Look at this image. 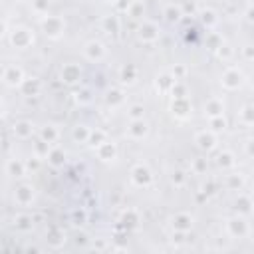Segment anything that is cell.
I'll list each match as a JSON object with an SVG mask.
<instances>
[{"label": "cell", "instance_id": "obj_1", "mask_svg": "<svg viewBox=\"0 0 254 254\" xmlns=\"http://www.w3.org/2000/svg\"><path fill=\"white\" fill-rule=\"evenodd\" d=\"M42 32L50 40H60L64 36V32H65V20L62 16H44Z\"/></svg>", "mask_w": 254, "mask_h": 254}, {"label": "cell", "instance_id": "obj_2", "mask_svg": "<svg viewBox=\"0 0 254 254\" xmlns=\"http://www.w3.org/2000/svg\"><path fill=\"white\" fill-rule=\"evenodd\" d=\"M226 234L230 238H246L250 234V224L246 216H234L226 220Z\"/></svg>", "mask_w": 254, "mask_h": 254}, {"label": "cell", "instance_id": "obj_3", "mask_svg": "<svg viewBox=\"0 0 254 254\" xmlns=\"http://www.w3.org/2000/svg\"><path fill=\"white\" fill-rule=\"evenodd\" d=\"M220 83H222V87H224L226 91H234V89H238V87L244 83V73H242L238 67L230 65V67L224 69V73H222V77H220Z\"/></svg>", "mask_w": 254, "mask_h": 254}, {"label": "cell", "instance_id": "obj_4", "mask_svg": "<svg viewBox=\"0 0 254 254\" xmlns=\"http://www.w3.org/2000/svg\"><path fill=\"white\" fill-rule=\"evenodd\" d=\"M10 44H12L14 48H18V50L30 48V46L34 44V34H32V30H28V28H24V26L14 28V30L10 32Z\"/></svg>", "mask_w": 254, "mask_h": 254}, {"label": "cell", "instance_id": "obj_5", "mask_svg": "<svg viewBox=\"0 0 254 254\" xmlns=\"http://www.w3.org/2000/svg\"><path fill=\"white\" fill-rule=\"evenodd\" d=\"M131 183H133L135 187H139V189L149 187V185L153 183V171H151L147 165L137 163V165L131 169Z\"/></svg>", "mask_w": 254, "mask_h": 254}, {"label": "cell", "instance_id": "obj_6", "mask_svg": "<svg viewBox=\"0 0 254 254\" xmlns=\"http://www.w3.org/2000/svg\"><path fill=\"white\" fill-rule=\"evenodd\" d=\"M194 143H196V147H198L200 151L210 153V151H214L216 145H218V133H214V131H210V129H202V131H198V133L194 135Z\"/></svg>", "mask_w": 254, "mask_h": 254}, {"label": "cell", "instance_id": "obj_7", "mask_svg": "<svg viewBox=\"0 0 254 254\" xmlns=\"http://www.w3.org/2000/svg\"><path fill=\"white\" fill-rule=\"evenodd\" d=\"M161 36V30H159V24L157 22H151V20H145L141 22V26L137 28V38L145 44H153L157 42Z\"/></svg>", "mask_w": 254, "mask_h": 254}, {"label": "cell", "instance_id": "obj_8", "mask_svg": "<svg viewBox=\"0 0 254 254\" xmlns=\"http://www.w3.org/2000/svg\"><path fill=\"white\" fill-rule=\"evenodd\" d=\"M14 200H16V204H20V206H30V204L36 200V189H34L32 185H28V183L18 185L16 190H14Z\"/></svg>", "mask_w": 254, "mask_h": 254}, {"label": "cell", "instance_id": "obj_9", "mask_svg": "<svg viewBox=\"0 0 254 254\" xmlns=\"http://www.w3.org/2000/svg\"><path fill=\"white\" fill-rule=\"evenodd\" d=\"M83 56H85V60L97 64V62H101V60L107 56V50H105V46H103L101 42L91 40V42H87V44L83 46Z\"/></svg>", "mask_w": 254, "mask_h": 254}, {"label": "cell", "instance_id": "obj_10", "mask_svg": "<svg viewBox=\"0 0 254 254\" xmlns=\"http://www.w3.org/2000/svg\"><path fill=\"white\" fill-rule=\"evenodd\" d=\"M60 77H62L64 83H67V85H75V83L81 79V67H79L77 64H73V62L64 64L62 69H60Z\"/></svg>", "mask_w": 254, "mask_h": 254}, {"label": "cell", "instance_id": "obj_11", "mask_svg": "<svg viewBox=\"0 0 254 254\" xmlns=\"http://www.w3.org/2000/svg\"><path fill=\"white\" fill-rule=\"evenodd\" d=\"M26 73L20 65H6V71H4V77L2 81L8 85V87H20V83L24 81Z\"/></svg>", "mask_w": 254, "mask_h": 254}, {"label": "cell", "instance_id": "obj_12", "mask_svg": "<svg viewBox=\"0 0 254 254\" xmlns=\"http://www.w3.org/2000/svg\"><path fill=\"white\" fill-rule=\"evenodd\" d=\"M127 133L133 141H143L149 135V123L145 119H131L129 127H127Z\"/></svg>", "mask_w": 254, "mask_h": 254}, {"label": "cell", "instance_id": "obj_13", "mask_svg": "<svg viewBox=\"0 0 254 254\" xmlns=\"http://www.w3.org/2000/svg\"><path fill=\"white\" fill-rule=\"evenodd\" d=\"M171 226L173 230H181V232H190V228L194 226V218L189 212H177L171 218Z\"/></svg>", "mask_w": 254, "mask_h": 254}, {"label": "cell", "instance_id": "obj_14", "mask_svg": "<svg viewBox=\"0 0 254 254\" xmlns=\"http://www.w3.org/2000/svg\"><path fill=\"white\" fill-rule=\"evenodd\" d=\"M95 151H97L99 161H103V163H111V161H115V159H117V153H119V151H117V145H115L113 141H109V139L103 141Z\"/></svg>", "mask_w": 254, "mask_h": 254}, {"label": "cell", "instance_id": "obj_15", "mask_svg": "<svg viewBox=\"0 0 254 254\" xmlns=\"http://www.w3.org/2000/svg\"><path fill=\"white\" fill-rule=\"evenodd\" d=\"M190 109H192V105H190V101H189L187 97H177V99L171 101V111H173V115L179 117V119L189 117V115H190Z\"/></svg>", "mask_w": 254, "mask_h": 254}, {"label": "cell", "instance_id": "obj_16", "mask_svg": "<svg viewBox=\"0 0 254 254\" xmlns=\"http://www.w3.org/2000/svg\"><path fill=\"white\" fill-rule=\"evenodd\" d=\"M202 109H204V115H206L208 119H210V117L224 115V101H222V97H208Z\"/></svg>", "mask_w": 254, "mask_h": 254}, {"label": "cell", "instance_id": "obj_17", "mask_svg": "<svg viewBox=\"0 0 254 254\" xmlns=\"http://www.w3.org/2000/svg\"><path fill=\"white\" fill-rule=\"evenodd\" d=\"M28 173V169H26V161H22V159H8V163H6V175H10V177H14V179H22L24 175Z\"/></svg>", "mask_w": 254, "mask_h": 254}, {"label": "cell", "instance_id": "obj_18", "mask_svg": "<svg viewBox=\"0 0 254 254\" xmlns=\"http://www.w3.org/2000/svg\"><path fill=\"white\" fill-rule=\"evenodd\" d=\"M101 28H103V32L105 34H109V36H117L119 32H121V22H119V16H103L101 18Z\"/></svg>", "mask_w": 254, "mask_h": 254}, {"label": "cell", "instance_id": "obj_19", "mask_svg": "<svg viewBox=\"0 0 254 254\" xmlns=\"http://www.w3.org/2000/svg\"><path fill=\"white\" fill-rule=\"evenodd\" d=\"M119 81L121 85H133L137 81V67L131 64H125L119 67Z\"/></svg>", "mask_w": 254, "mask_h": 254}, {"label": "cell", "instance_id": "obj_20", "mask_svg": "<svg viewBox=\"0 0 254 254\" xmlns=\"http://www.w3.org/2000/svg\"><path fill=\"white\" fill-rule=\"evenodd\" d=\"M12 131H14V135H16L18 139H30V137L34 135V131H36V129H34L32 121H26V119H22V121L14 123Z\"/></svg>", "mask_w": 254, "mask_h": 254}, {"label": "cell", "instance_id": "obj_21", "mask_svg": "<svg viewBox=\"0 0 254 254\" xmlns=\"http://www.w3.org/2000/svg\"><path fill=\"white\" fill-rule=\"evenodd\" d=\"M38 137L44 139V141H48L50 145H56L58 139H60V129H58V125H52V123L50 125H44V127H40Z\"/></svg>", "mask_w": 254, "mask_h": 254}, {"label": "cell", "instance_id": "obj_22", "mask_svg": "<svg viewBox=\"0 0 254 254\" xmlns=\"http://www.w3.org/2000/svg\"><path fill=\"white\" fill-rule=\"evenodd\" d=\"M48 163L54 167V169H60V167H64V163H65V151L62 149V147H58V145H54L52 149H50V153H48Z\"/></svg>", "mask_w": 254, "mask_h": 254}, {"label": "cell", "instance_id": "obj_23", "mask_svg": "<svg viewBox=\"0 0 254 254\" xmlns=\"http://www.w3.org/2000/svg\"><path fill=\"white\" fill-rule=\"evenodd\" d=\"M216 165H218L222 171L234 169V167H236V157H234V153H232V151H228V149L220 151V153L216 155Z\"/></svg>", "mask_w": 254, "mask_h": 254}, {"label": "cell", "instance_id": "obj_24", "mask_svg": "<svg viewBox=\"0 0 254 254\" xmlns=\"http://www.w3.org/2000/svg\"><path fill=\"white\" fill-rule=\"evenodd\" d=\"M40 87H42V83H40L38 77H24V81L20 83L18 89H20L24 95H38V93H40Z\"/></svg>", "mask_w": 254, "mask_h": 254}, {"label": "cell", "instance_id": "obj_25", "mask_svg": "<svg viewBox=\"0 0 254 254\" xmlns=\"http://www.w3.org/2000/svg\"><path fill=\"white\" fill-rule=\"evenodd\" d=\"M105 103H107L109 107H119V105H123V103H125V91L119 89V87L109 89L107 95H105Z\"/></svg>", "mask_w": 254, "mask_h": 254}, {"label": "cell", "instance_id": "obj_26", "mask_svg": "<svg viewBox=\"0 0 254 254\" xmlns=\"http://www.w3.org/2000/svg\"><path fill=\"white\" fill-rule=\"evenodd\" d=\"M198 18H200V22H202V26L204 28H214L216 24H218V14L212 10V8H204V10H200L198 12Z\"/></svg>", "mask_w": 254, "mask_h": 254}, {"label": "cell", "instance_id": "obj_27", "mask_svg": "<svg viewBox=\"0 0 254 254\" xmlns=\"http://www.w3.org/2000/svg\"><path fill=\"white\" fill-rule=\"evenodd\" d=\"M236 212L240 216H250L252 214V198L248 194H238V200H236Z\"/></svg>", "mask_w": 254, "mask_h": 254}, {"label": "cell", "instance_id": "obj_28", "mask_svg": "<svg viewBox=\"0 0 254 254\" xmlns=\"http://www.w3.org/2000/svg\"><path fill=\"white\" fill-rule=\"evenodd\" d=\"M54 145H50L48 141H44V139H36L34 141V145H32V151H34V157H38L40 161H44L46 157H48V153H50V149H52Z\"/></svg>", "mask_w": 254, "mask_h": 254}, {"label": "cell", "instance_id": "obj_29", "mask_svg": "<svg viewBox=\"0 0 254 254\" xmlns=\"http://www.w3.org/2000/svg\"><path fill=\"white\" fill-rule=\"evenodd\" d=\"M103 141H107V133H105L103 129H91L85 145H87V147H91V149H97Z\"/></svg>", "mask_w": 254, "mask_h": 254}, {"label": "cell", "instance_id": "obj_30", "mask_svg": "<svg viewBox=\"0 0 254 254\" xmlns=\"http://www.w3.org/2000/svg\"><path fill=\"white\" fill-rule=\"evenodd\" d=\"M244 183H246V179L242 173H230L226 177V189H230V190H242Z\"/></svg>", "mask_w": 254, "mask_h": 254}, {"label": "cell", "instance_id": "obj_31", "mask_svg": "<svg viewBox=\"0 0 254 254\" xmlns=\"http://www.w3.org/2000/svg\"><path fill=\"white\" fill-rule=\"evenodd\" d=\"M163 16L167 22H179L183 18V8L177 6V4H167L165 10H163Z\"/></svg>", "mask_w": 254, "mask_h": 254}, {"label": "cell", "instance_id": "obj_32", "mask_svg": "<svg viewBox=\"0 0 254 254\" xmlns=\"http://www.w3.org/2000/svg\"><path fill=\"white\" fill-rule=\"evenodd\" d=\"M175 81H177V79H175L171 73H163V75H159V77L155 79V87H157L161 93H169V89L173 87Z\"/></svg>", "mask_w": 254, "mask_h": 254}, {"label": "cell", "instance_id": "obj_33", "mask_svg": "<svg viewBox=\"0 0 254 254\" xmlns=\"http://www.w3.org/2000/svg\"><path fill=\"white\" fill-rule=\"evenodd\" d=\"M14 226H16V230L30 232V230H32V226H34V220H32V216H30V214H18V216L14 218Z\"/></svg>", "mask_w": 254, "mask_h": 254}, {"label": "cell", "instance_id": "obj_34", "mask_svg": "<svg viewBox=\"0 0 254 254\" xmlns=\"http://www.w3.org/2000/svg\"><path fill=\"white\" fill-rule=\"evenodd\" d=\"M89 127L87 125H75L73 131H71V139L75 143H87V137H89Z\"/></svg>", "mask_w": 254, "mask_h": 254}, {"label": "cell", "instance_id": "obj_35", "mask_svg": "<svg viewBox=\"0 0 254 254\" xmlns=\"http://www.w3.org/2000/svg\"><path fill=\"white\" fill-rule=\"evenodd\" d=\"M121 224L123 226H137L139 224V212L135 208H127L121 214Z\"/></svg>", "mask_w": 254, "mask_h": 254}, {"label": "cell", "instance_id": "obj_36", "mask_svg": "<svg viewBox=\"0 0 254 254\" xmlns=\"http://www.w3.org/2000/svg\"><path fill=\"white\" fill-rule=\"evenodd\" d=\"M64 242H65V238H64V232H62L60 228H50V230H48V244H50V246L58 248V246H62Z\"/></svg>", "mask_w": 254, "mask_h": 254}, {"label": "cell", "instance_id": "obj_37", "mask_svg": "<svg viewBox=\"0 0 254 254\" xmlns=\"http://www.w3.org/2000/svg\"><path fill=\"white\" fill-rule=\"evenodd\" d=\"M252 119H254V115H252V105H244V107L240 109V113H238V121H240L242 125L250 127V125H252Z\"/></svg>", "mask_w": 254, "mask_h": 254}, {"label": "cell", "instance_id": "obj_38", "mask_svg": "<svg viewBox=\"0 0 254 254\" xmlns=\"http://www.w3.org/2000/svg\"><path fill=\"white\" fill-rule=\"evenodd\" d=\"M169 93H171L173 99H177V97H187V85H185L181 79H177V81L173 83V87L169 89Z\"/></svg>", "mask_w": 254, "mask_h": 254}, {"label": "cell", "instance_id": "obj_39", "mask_svg": "<svg viewBox=\"0 0 254 254\" xmlns=\"http://www.w3.org/2000/svg\"><path fill=\"white\" fill-rule=\"evenodd\" d=\"M127 117H129V121L131 119H145V107L141 103H133L127 109Z\"/></svg>", "mask_w": 254, "mask_h": 254}, {"label": "cell", "instance_id": "obj_40", "mask_svg": "<svg viewBox=\"0 0 254 254\" xmlns=\"http://www.w3.org/2000/svg\"><path fill=\"white\" fill-rule=\"evenodd\" d=\"M190 169H192V173H194V175H204V173H206V169H208V161H206L204 157H196V159L192 161Z\"/></svg>", "mask_w": 254, "mask_h": 254}, {"label": "cell", "instance_id": "obj_41", "mask_svg": "<svg viewBox=\"0 0 254 254\" xmlns=\"http://www.w3.org/2000/svg\"><path fill=\"white\" fill-rule=\"evenodd\" d=\"M214 52H216V56H218L222 62H228V60L232 58V54H234V50H232L228 44H224V42H222V44H220V46H218Z\"/></svg>", "mask_w": 254, "mask_h": 254}, {"label": "cell", "instance_id": "obj_42", "mask_svg": "<svg viewBox=\"0 0 254 254\" xmlns=\"http://www.w3.org/2000/svg\"><path fill=\"white\" fill-rule=\"evenodd\" d=\"M171 183H173L177 189L185 187V183H187V173H185V171H181V169L173 171V175H171Z\"/></svg>", "mask_w": 254, "mask_h": 254}, {"label": "cell", "instance_id": "obj_43", "mask_svg": "<svg viewBox=\"0 0 254 254\" xmlns=\"http://www.w3.org/2000/svg\"><path fill=\"white\" fill-rule=\"evenodd\" d=\"M208 121H210V131H214V133H220V131H224V127H226V119H224L222 115L210 117Z\"/></svg>", "mask_w": 254, "mask_h": 254}, {"label": "cell", "instance_id": "obj_44", "mask_svg": "<svg viewBox=\"0 0 254 254\" xmlns=\"http://www.w3.org/2000/svg\"><path fill=\"white\" fill-rule=\"evenodd\" d=\"M91 93H89V89H79V91H75V101L79 103V105H87V103H91Z\"/></svg>", "mask_w": 254, "mask_h": 254}, {"label": "cell", "instance_id": "obj_45", "mask_svg": "<svg viewBox=\"0 0 254 254\" xmlns=\"http://www.w3.org/2000/svg\"><path fill=\"white\" fill-rule=\"evenodd\" d=\"M131 4H133V0H115V2H113L115 10L121 12V14H127V10L131 8Z\"/></svg>", "mask_w": 254, "mask_h": 254}, {"label": "cell", "instance_id": "obj_46", "mask_svg": "<svg viewBox=\"0 0 254 254\" xmlns=\"http://www.w3.org/2000/svg\"><path fill=\"white\" fill-rule=\"evenodd\" d=\"M32 6L38 14H46L48 12V6H50V0H32Z\"/></svg>", "mask_w": 254, "mask_h": 254}, {"label": "cell", "instance_id": "obj_47", "mask_svg": "<svg viewBox=\"0 0 254 254\" xmlns=\"http://www.w3.org/2000/svg\"><path fill=\"white\" fill-rule=\"evenodd\" d=\"M127 14H129L131 18H139V16L143 14V4H141V2H135V0H133V4H131V8L127 10Z\"/></svg>", "mask_w": 254, "mask_h": 254}, {"label": "cell", "instance_id": "obj_48", "mask_svg": "<svg viewBox=\"0 0 254 254\" xmlns=\"http://www.w3.org/2000/svg\"><path fill=\"white\" fill-rule=\"evenodd\" d=\"M220 44H222V38H220L216 32H210V34H208V48H210V50H216Z\"/></svg>", "mask_w": 254, "mask_h": 254}, {"label": "cell", "instance_id": "obj_49", "mask_svg": "<svg viewBox=\"0 0 254 254\" xmlns=\"http://www.w3.org/2000/svg\"><path fill=\"white\" fill-rule=\"evenodd\" d=\"M187 234H189V232H181V230H173V236H171V242H173V244H185V242H187Z\"/></svg>", "mask_w": 254, "mask_h": 254}, {"label": "cell", "instance_id": "obj_50", "mask_svg": "<svg viewBox=\"0 0 254 254\" xmlns=\"http://www.w3.org/2000/svg\"><path fill=\"white\" fill-rule=\"evenodd\" d=\"M185 73H187V67H185V65H175L173 71H171V75H173L175 79H183Z\"/></svg>", "mask_w": 254, "mask_h": 254}, {"label": "cell", "instance_id": "obj_51", "mask_svg": "<svg viewBox=\"0 0 254 254\" xmlns=\"http://www.w3.org/2000/svg\"><path fill=\"white\" fill-rule=\"evenodd\" d=\"M38 165H40V159H38V157H32V159L26 161V169H30V171H36Z\"/></svg>", "mask_w": 254, "mask_h": 254}, {"label": "cell", "instance_id": "obj_52", "mask_svg": "<svg viewBox=\"0 0 254 254\" xmlns=\"http://www.w3.org/2000/svg\"><path fill=\"white\" fill-rule=\"evenodd\" d=\"M242 56H244L246 62H252V58H254V56H252V46H244V48H242Z\"/></svg>", "mask_w": 254, "mask_h": 254}, {"label": "cell", "instance_id": "obj_53", "mask_svg": "<svg viewBox=\"0 0 254 254\" xmlns=\"http://www.w3.org/2000/svg\"><path fill=\"white\" fill-rule=\"evenodd\" d=\"M6 32H8V26H6V22H4L2 18H0V38H2V36H4Z\"/></svg>", "mask_w": 254, "mask_h": 254}, {"label": "cell", "instance_id": "obj_54", "mask_svg": "<svg viewBox=\"0 0 254 254\" xmlns=\"http://www.w3.org/2000/svg\"><path fill=\"white\" fill-rule=\"evenodd\" d=\"M93 248H95V250H105V248H107V244H105V242H101V240H99V242H97V244H93Z\"/></svg>", "mask_w": 254, "mask_h": 254}, {"label": "cell", "instance_id": "obj_55", "mask_svg": "<svg viewBox=\"0 0 254 254\" xmlns=\"http://www.w3.org/2000/svg\"><path fill=\"white\" fill-rule=\"evenodd\" d=\"M4 113H6V103H4V99L0 97V117H4Z\"/></svg>", "mask_w": 254, "mask_h": 254}, {"label": "cell", "instance_id": "obj_56", "mask_svg": "<svg viewBox=\"0 0 254 254\" xmlns=\"http://www.w3.org/2000/svg\"><path fill=\"white\" fill-rule=\"evenodd\" d=\"M246 20H248V22H252V6H248V8H246Z\"/></svg>", "mask_w": 254, "mask_h": 254}, {"label": "cell", "instance_id": "obj_57", "mask_svg": "<svg viewBox=\"0 0 254 254\" xmlns=\"http://www.w3.org/2000/svg\"><path fill=\"white\" fill-rule=\"evenodd\" d=\"M212 189H214V187H212V183H208V185H204V187H202V190H204V192H212Z\"/></svg>", "mask_w": 254, "mask_h": 254}, {"label": "cell", "instance_id": "obj_58", "mask_svg": "<svg viewBox=\"0 0 254 254\" xmlns=\"http://www.w3.org/2000/svg\"><path fill=\"white\" fill-rule=\"evenodd\" d=\"M4 71H6V65L0 64V81H2V77H4Z\"/></svg>", "mask_w": 254, "mask_h": 254}, {"label": "cell", "instance_id": "obj_59", "mask_svg": "<svg viewBox=\"0 0 254 254\" xmlns=\"http://www.w3.org/2000/svg\"><path fill=\"white\" fill-rule=\"evenodd\" d=\"M109 2H115V0H109Z\"/></svg>", "mask_w": 254, "mask_h": 254}]
</instances>
